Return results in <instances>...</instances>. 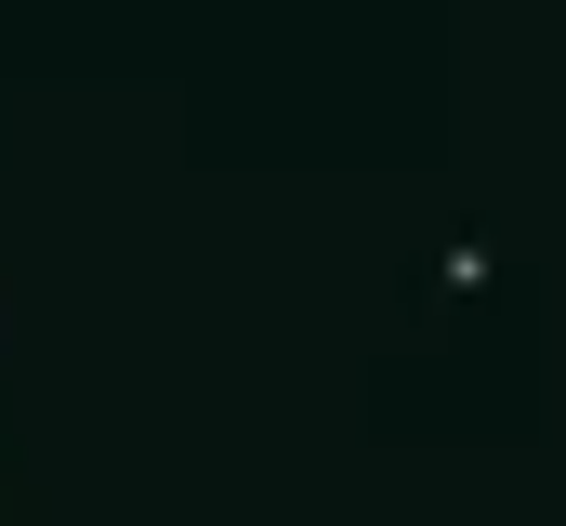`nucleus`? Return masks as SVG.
Returning a JSON list of instances; mask_svg holds the SVG:
<instances>
[]
</instances>
